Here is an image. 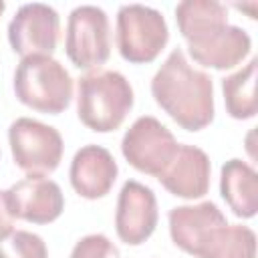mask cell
<instances>
[{
	"label": "cell",
	"instance_id": "8",
	"mask_svg": "<svg viewBox=\"0 0 258 258\" xmlns=\"http://www.w3.org/2000/svg\"><path fill=\"white\" fill-rule=\"evenodd\" d=\"M175 135L155 117L141 115L125 131L121 153L131 167L145 175L159 177L177 153Z\"/></svg>",
	"mask_w": 258,
	"mask_h": 258
},
{
	"label": "cell",
	"instance_id": "15",
	"mask_svg": "<svg viewBox=\"0 0 258 258\" xmlns=\"http://www.w3.org/2000/svg\"><path fill=\"white\" fill-rule=\"evenodd\" d=\"M220 196L242 220H250L258 212V175L256 169L238 157L228 159L220 169Z\"/></svg>",
	"mask_w": 258,
	"mask_h": 258
},
{
	"label": "cell",
	"instance_id": "18",
	"mask_svg": "<svg viewBox=\"0 0 258 258\" xmlns=\"http://www.w3.org/2000/svg\"><path fill=\"white\" fill-rule=\"evenodd\" d=\"M0 258H48V248L38 234L12 230L0 238Z\"/></svg>",
	"mask_w": 258,
	"mask_h": 258
},
{
	"label": "cell",
	"instance_id": "4",
	"mask_svg": "<svg viewBox=\"0 0 258 258\" xmlns=\"http://www.w3.org/2000/svg\"><path fill=\"white\" fill-rule=\"evenodd\" d=\"M12 87L22 105L46 115L67 111L75 91L71 73L48 54H30L20 58L14 69Z\"/></svg>",
	"mask_w": 258,
	"mask_h": 258
},
{
	"label": "cell",
	"instance_id": "20",
	"mask_svg": "<svg viewBox=\"0 0 258 258\" xmlns=\"http://www.w3.org/2000/svg\"><path fill=\"white\" fill-rule=\"evenodd\" d=\"M14 230V216L10 212L8 194L6 189H0V238L8 236Z\"/></svg>",
	"mask_w": 258,
	"mask_h": 258
},
{
	"label": "cell",
	"instance_id": "2",
	"mask_svg": "<svg viewBox=\"0 0 258 258\" xmlns=\"http://www.w3.org/2000/svg\"><path fill=\"white\" fill-rule=\"evenodd\" d=\"M151 95L185 131H202L214 121V81L208 73L194 69L181 48H173L155 71Z\"/></svg>",
	"mask_w": 258,
	"mask_h": 258
},
{
	"label": "cell",
	"instance_id": "9",
	"mask_svg": "<svg viewBox=\"0 0 258 258\" xmlns=\"http://www.w3.org/2000/svg\"><path fill=\"white\" fill-rule=\"evenodd\" d=\"M60 34L58 12L44 2L22 4L8 22V42L16 54H48L56 50Z\"/></svg>",
	"mask_w": 258,
	"mask_h": 258
},
{
	"label": "cell",
	"instance_id": "12",
	"mask_svg": "<svg viewBox=\"0 0 258 258\" xmlns=\"http://www.w3.org/2000/svg\"><path fill=\"white\" fill-rule=\"evenodd\" d=\"M167 222L173 244L194 258H200L212 234L220 226L228 224L222 210L210 200L171 208L167 214Z\"/></svg>",
	"mask_w": 258,
	"mask_h": 258
},
{
	"label": "cell",
	"instance_id": "11",
	"mask_svg": "<svg viewBox=\"0 0 258 258\" xmlns=\"http://www.w3.org/2000/svg\"><path fill=\"white\" fill-rule=\"evenodd\" d=\"M6 194L12 216L30 224H50L64 210L60 185L46 175H26L12 183Z\"/></svg>",
	"mask_w": 258,
	"mask_h": 258
},
{
	"label": "cell",
	"instance_id": "3",
	"mask_svg": "<svg viewBox=\"0 0 258 258\" xmlns=\"http://www.w3.org/2000/svg\"><path fill=\"white\" fill-rule=\"evenodd\" d=\"M133 103V87L119 71L95 69L77 81V115L95 133L119 129L131 113Z\"/></svg>",
	"mask_w": 258,
	"mask_h": 258
},
{
	"label": "cell",
	"instance_id": "14",
	"mask_svg": "<svg viewBox=\"0 0 258 258\" xmlns=\"http://www.w3.org/2000/svg\"><path fill=\"white\" fill-rule=\"evenodd\" d=\"M212 163L208 153L198 145H179L171 163L157 177L159 183L175 198L200 200L210 189Z\"/></svg>",
	"mask_w": 258,
	"mask_h": 258
},
{
	"label": "cell",
	"instance_id": "1",
	"mask_svg": "<svg viewBox=\"0 0 258 258\" xmlns=\"http://www.w3.org/2000/svg\"><path fill=\"white\" fill-rule=\"evenodd\" d=\"M175 22L189 56L208 69L238 67L252 50L250 34L228 22V8L218 0H183L175 6Z\"/></svg>",
	"mask_w": 258,
	"mask_h": 258
},
{
	"label": "cell",
	"instance_id": "21",
	"mask_svg": "<svg viewBox=\"0 0 258 258\" xmlns=\"http://www.w3.org/2000/svg\"><path fill=\"white\" fill-rule=\"evenodd\" d=\"M4 10H6V4L0 0V16H2V12H4Z\"/></svg>",
	"mask_w": 258,
	"mask_h": 258
},
{
	"label": "cell",
	"instance_id": "10",
	"mask_svg": "<svg viewBox=\"0 0 258 258\" xmlns=\"http://www.w3.org/2000/svg\"><path fill=\"white\" fill-rule=\"evenodd\" d=\"M159 220L157 198L141 181L127 179L121 185L115 210V232L127 246H139L155 232Z\"/></svg>",
	"mask_w": 258,
	"mask_h": 258
},
{
	"label": "cell",
	"instance_id": "5",
	"mask_svg": "<svg viewBox=\"0 0 258 258\" xmlns=\"http://www.w3.org/2000/svg\"><path fill=\"white\" fill-rule=\"evenodd\" d=\"M169 40L165 16L145 4H123L117 10L115 42L121 58L133 64L153 62Z\"/></svg>",
	"mask_w": 258,
	"mask_h": 258
},
{
	"label": "cell",
	"instance_id": "13",
	"mask_svg": "<svg viewBox=\"0 0 258 258\" xmlns=\"http://www.w3.org/2000/svg\"><path fill=\"white\" fill-rule=\"evenodd\" d=\"M119 175L113 153L103 145H83L71 161L69 179L73 189L85 200L105 198Z\"/></svg>",
	"mask_w": 258,
	"mask_h": 258
},
{
	"label": "cell",
	"instance_id": "16",
	"mask_svg": "<svg viewBox=\"0 0 258 258\" xmlns=\"http://www.w3.org/2000/svg\"><path fill=\"white\" fill-rule=\"evenodd\" d=\"M256 69L258 60L250 58L242 69L222 79L224 105L232 119L246 121L252 119L258 111L256 103Z\"/></svg>",
	"mask_w": 258,
	"mask_h": 258
},
{
	"label": "cell",
	"instance_id": "6",
	"mask_svg": "<svg viewBox=\"0 0 258 258\" xmlns=\"http://www.w3.org/2000/svg\"><path fill=\"white\" fill-rule=\"evenodd\" d=\"M12 159L26 175H50L62 161L64 141L56 127L32 117H18L8 127Z\"/></svg>",
	"mask_w": 258,
	"mask_h": 258
},
{
	"label": "cell",
	"instance_id": "7",
	"mask_svg": "<svg viewBox=\"0 0 258 258\" xmlns=\"http://www.w3.org/2000/svg\"><path fill=\"white\" fill-rule=\"evenodd\" d=\"M64 50L77 69L87 73L103 69L111 54V28L101 6L81 4L69 12Z\"/></svg>",
	"mask_w": 258,
	"mask_h": 258
},
{
	"label": "cell",
	"instance_id": "17",
	"mask_svg": "<svg viewBox=\"0 0 258 258\" xmlns=\"http://www.w3.org/2000/svg\"><path fill=\"white\" fill-rule=\"evenodd\" d=\"M200 258H256V234L242 224H224L212 234Z\"/></svg>",
	"mask_w": 258,
	"mask_h": 258
},
{
	"label": "cell",
	"instance_id": "19",
	"mask_svg": "<svg viewBox=\"0 0 258 258\" xmlns=\"http://www.w3.org/2000/svg\"><path fill=\"white\" fill-rule=\"evenodd\" d=\"M71 258H119V248L105 234H87L73 246Z\"/></svg>",
	"mask_w": 258,
	"mask_h": 258
}]
</instances>
